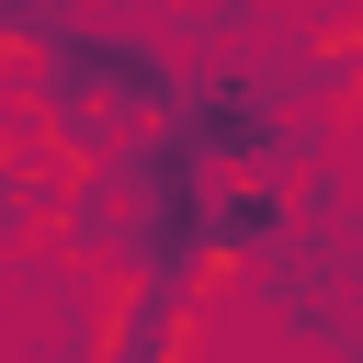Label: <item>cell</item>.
Returning a JSON list of instances; mask_svg holds the SVG:
<instances>
[{
	"label": "cell",
	"mask_w": 363,
	"mask_h": 363,
	"mask_svg": "<svg viewBox=\"0 0 363 363\" xmlns=\"http://www.w3.org/2000/svg\"><path fill=\"white\" fill-rule=\"evenodd\" d=\"M272 238H284V193H272V170L216 182V261H250V250H272Z\"/></svg>",
	"instance_id": "6da1fadb"
},
{
	"label": "cell",
	"mask_w": 363,
	"mask_h": 363,
	"mask_svg": "<svg viewBox=\"0 0 363 363\" xmlns=\"http://www.w3.org/2000/svg\"><path fill=\"white\" fill-rule=\"evenodd\" d=\"M34 204H45V182H34V170H23L11 147H0V238H11V227H23Z\"/></svg>",
	"instance_id": "7a4b0ae2"
}]
</instances>
